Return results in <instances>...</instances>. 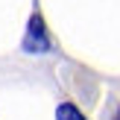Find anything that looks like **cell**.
Masks as SVG:
<instances>
[{
	"instance_id": "1",
	"label": "cell",
	"mask_w": 120,
	"mask_h": 120,
	"mask_svg": "<svg viewBox=\"0 0 120 120\" xmlns=\"http://www.w3.org/2000/svg\"><path fill=\"white\" fill-rule=\"evenodd\" d=\"M59 120H85L82 117V111H76V105H70V103H64V105H59Z\"/></svg>"
}]
</instances>
